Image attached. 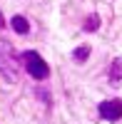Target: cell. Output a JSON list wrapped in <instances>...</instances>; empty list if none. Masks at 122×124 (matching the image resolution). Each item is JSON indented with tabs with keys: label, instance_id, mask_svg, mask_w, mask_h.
<instances>
[{
	"label": "cell",
	"instance_id": "7",
	"mask_svg": "<svg viewBox=\"0 0 122 124\" xmlns=\"http://www.w3.org/2000/svg\"><path fill=\"white\" fill-rule=\"evenodd\" d=\"M72 57H75V62H85L90 57V47H77L75 52H72Z\"/></svg>",
	"mask_w": 122,
	"mask_h": 124
},
{
	"label": "cell",
	"instance_id": "2",
	"mask_svg": "<svg viewBox=\"0 0 122 124\" xmlns=\"http://www.w3.org/2000/svg\"><path fill=\"white\" fill-rule=\"evenodd\" d=\"M20 60H23L25 72H27L33 79H40V82H43V79H47V77H50V67H47V62L40 57L35 50H25V52L20 55Z\"/></svg>",
	"mask_w": 122,
	"mask_h": 124
},
{
	"label": "cell",
	"instance_id": "5",
	"mask_svg": "<svg viewBox=\"0 0 122 124\" xmlns=\"http://www.w3.org/2000/svg\"><path fill=\"white\" fill-rule=\"evenodd\" d=\"M10 25H13V30H15L17 35H27L30 32V25H27V20L23 15H15L13 20H10Z\"/></svg>",
	"mask_w": 122,
	"mask_h": 124
},
{
	"label": "cell",
	"instance_id": "8",
	"mask_svg": "<svg viewBox=\"0 0 122 124\" xmlns=\"http://www.w3.org/2000/svg\"><path fill=\"white\" fill-rule=\"evenodd\" d=\"M0 27H5V20H3V15H0Z\"/></svg>",
	"mask_w": 122,
	"mask_h": 124
},
{
	"label": "cell",
	"instance_id": "4",
	"mask_svg": "<svg viewBox=\"0 0 122 124\" xmlns=\"http://www.w3.org/2000/svg\"><path fill=\"white\" fill-rule=\"evenodd\" d=\"M107 77H110L112 85H120V82H122V60L120 57L112 60V65H110V70H107Z\"/></svg>",
	"mask_w": 122,
	"mask_h": 124
},
{
	"label": "cell",
	"instance_id": "1",
	"mask_svg": "<svg viewBox=\"0 0 122 124\" xmlns=\"http://www.w3.org/2000/svg\"><path fill=\"white\" fill-rule=\"evenodd\" d=\"M0 75L8 82H17V75H20V62L15 55V47L5 37H0Z\"/></svg>",
	"mask_w": 122,
	"mask_h": 124
},
{
	"label": "cell",
	"instance_id": "6",
	"mask_svg": "<svg viewBox=\"0 0 122 124\" xmlns=\"http://www.w3.org/2000/svg\"><path fill=\"white\" fill-rule=\"evenodd\" d=\"M97 27H100V15H87V20H85L82 30H85V32H95Z\"/></svg>",
	"mask_w": 122,
	"mask_h": 124
},
{
	"label": "cell",
	"instance_id": "3",
	"mask_svg": "<svg viewBox=\"0 0 122 124\" xmlns=\"http://www.w3.org/2000/svg\"><path fill=\"white\" fill-rule=\"evenodd\" d=\"M100 117H102L105 122H117L122 119V99H105L100 102Z\"/></svg>",
	"mask_w": 122,
	"mask_h": 124
}]
</instances>
